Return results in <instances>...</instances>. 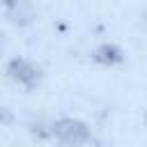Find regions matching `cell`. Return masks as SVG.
Segmentation results:
<instances>
[{"label": "cell", "mask_w": 147, "mask_h": 147, "mask_svg": "<svg viewBox=\"0 0 147 147\" xmlns=\"http://www.w3.org/2000/svg\"><path fill=\"white\" fill-rule=\"evenodd\" d=\"M51 136H55L64 147H83L92 140L90 126L78 117H60L51 124Z\"/></svg>", "instance_id": "obj_1"}, {"label": "cell", "mask_w": 147, "mask_h": 147, "mask_svg": "<svg viewBox=\"0 0 147 147\" xmlns=\"http://www.w3.org/2000/svg\"><path fill=\"white\" fill-rule=\"evenodd\" d=\"M5 71H7V78L9 80H14L16 85H21L25 90H37L41 85V78H44L41 67L34 64L28 57H21V55L18 57H11L7 62V69Z\"/></svg>", "instance_id": "obj_2"}, {"label": "cell", "mask_w": 147, "mask_h": 147, "mask_svg": "<svg viewBox=\"0 0 147 147\" xmlns=\"http://www.w3.org/2000/svg\"><path fill=\"white\" fill-rule=\"evenodd\" d=\"M92 60L101 67H117L124 62V51L117 46V44H110V41H103L99 44L94 51H92Z\"/></svg>", "instance_id": "obj_3"}, {"label": "cell", "mask_w": 147, "mask_h": 147, "mask_svg": "<svg viewBox=\"0 0 147 147\" xmlns=\"http://www.w3.org/2000/svg\"><path fill=\"white\" fill-rule=\"evenodd\" d=\"M2 5H5V11H7L11 23H16V25H30L32 23L34 9L28 0H2Z\"/></svg>", "instance_id": "obj_4"}, {"label": "cell", "mask_w": 147, "mask_h": 147, "mask_svg": "<svg viewBox=\"0 0 147 147\" xmlns=\"http://www.w3.org/2000/svg\"><path fill=\"white\" fill-rule=\"evenodd\" d=\"M145 124H147V115H145Z\"/></svg>", "instance_id": "obj_5"}]
</instances>
